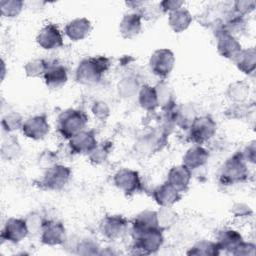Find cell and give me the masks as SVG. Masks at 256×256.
Returning a JSON list of instances; mask_svg holds the SVG:
<instances>
[{
    "mask_svg": "<svg viewBox=\"0 0 256 256\" xmlns=\"http://www.w3.org/2000/svg\"><path fill=\"white\" fill-rule=\"evenodd\" d=\"M91 110H92V113L94 114L95 117H97L98 119H102V120L106 119L109 115V112H110L109 107L103 101H96L93 104Z\"/></svg>",
    "mask_w": 256,
    "mask_h": 256,
    "instance_id": "40",
    "label": "cell"
},
{
    "mask_svg": "<svg viewBox=\"0 0 256 256\" xmlns=\"http://www.w3.org/2000/svg\"><path fill=\"white\" fill-rule=\"evenodd\" d=\"M250 112V107L246 102L244 103H232V105L225 111L228 118L243 119Z\"/></svg>",
    "mask_w": 256,
    "mask_h": 256,
    "instance_id": "35",
    "label": "cell"
},
{
    "mask_svg": "<svg viewBox=\"0 0 256 256\" xmlns=\"http://www.w3.org/2000/svg\"><path fill=\"white\" fill-rule=\"evenodd\" d=\"M110 61L105 56H93L83 59L77 66L75 79L83 85L98 83L103 74L108 70Z\"/></svg>",
    "mask_w": 256,
    "mask_h": 256,
    "instance_id": "1",
    "label": "cell"
},
{
    "mask_svg": "<svg viewBox=\"0 0 256 256\" xmlns=\"http://www.w3.org/2000/svg\"><path fill=\"white\" fill-rule=\"evenodd\" d=\"M25 221L27 223V227L29 230V233H37L41 232L42 225L44 223V220L36 213H30L26 218Z\"/></svg>",
    "mask_w": 256,
    "mask_h": 256,
    "instance_id": "39",
    "label": "cell"
},
{
    "mask_svg": "<svg viewBox=\"0 0 256 256\" xmlns=\"http://www.w3.org/2000/svg\"><path fill=\"white\" fill-rule=\"evenodd\" d=\"M175 56L170 49L161 48L155 50L149 59V67L152 73L159 78H166L174 68Z\"/></svg>",
    "mask_w": 256,
    "mask_h": 256,
    "instance_id": "7",
    "label": "cell"
},
{
    "mask_svg": "<svg viewBox=\"0 0 256 256\" xmlns=\"http://www.w3.org/2000/svg\"><path fill=\"white\" fill-rule=\"evenodd\" d=\"M232 5H233L232 11L235 14L243 17L255 9V1L253 0H238V1H235Z\"/></svg>",
    "mask_w": 256,
    "mask_h": 256,
    "instance_id": "36",
    "label": "cell"
},
{
    "mask_svg": "<svg viewBox=\"0 0 256 256\" xmlns=\"http://www.w3.org/2000/svg\"><path fill=\"white\" fill-rule=\"evenodd\" d=\"M29 234L27 223L22 218H9L4 223L1 231V239L13 244L21 242Z\"/></svg>",
    "mask_w": 256,
    "mask_h": 256,
    "instance_id": "10",
    "label": "cell"
},
{
    "mask_svg": "<svg viewBox=\"0 0 256 256\" xmlns=\"http://www.w3.org/2000/svg\"><path fill=\"white\" fill-rule=\"evenodd\" d=\"M191 170L185 165L173 166L167 174V182L177 189L180 193L185 192L188 189L191 180Z\"/></svg>",
    "mask_w": 256,
    "mask_h": 256,
    "instance_id": "17",
    "label": "cell"
},
{
    "mask_svg": "<svg viewBox=\"0 0 256 256\" xmlns=\"http://www.w3.org/2000/svg\"><path fill=\"white\" fill-rule=\"evenodd\" d=\"M48 63L44 59L36 58L28 61L24 66V71L27 77L37 78L44 75L47 69Z\"/></svg>",
    "mask_w": 256,
    "mask_h": 256,
    "instance_id": "30",
    "label": "cell"
},
{
    "mask_svg": "<svg viewBox=\"0 0 256 256\" xmlns=\"http://www.w3.org/2000/svg\"><path fill=\"white\" fill-rule=\"evenodd\" d=\"M243 158L245 159L246 162H250L252 164L255 163V159H256V146H255V142H251L250 144H248V146L245 147V149L241 152Z\"/></svg>",
    "mask_w": 256,
    "mask_h": 256,
    "instance_id": "44",
    "label": "cell"
},
{
    "mask_svg": "<svg viewBox=\"0 0 256 256\" xmlns=\"http://www.w3.org/2000/svg\"><path fill=\"white\" fill-rule=\"evenodd\" d=\"M88 116L78 109H67L60 113L57 118L58 132L66 139H70L79 132L85 130Z\"/></svg>",
    "mask_w": 256,
    "mask_h": 256,
    "instance_id": "3",
    "label": "cell"
},
{
    "mask_svg": "<svg viewBox=\"0 0 256 256\" xmlns=\"http://www.w3.org/2000/svg\"><path fill=\"white\" fill-rule=\"evenodd\" d=\"M221 253L216 242L213 241H199L193 245L188 251L187 255H197V256H218Z\"/></svg>",
    "mask_w": 256,
    "mask_h": 256,
    "instance_id": "29",
    "label": "cell"
},
{
    "mask_svg": "<svg viewBox=\"0 0 256 256\" xmlns=\"http://www.w3.org/2000/svg\"><path fill=\"white\" fill-rule=\"evenodd\" d=\"M40 240L44 245L56 246L66 241V229L62 222L57 220H44L40 232Z\"/></svg>",
    "mask_w": 256,
    "mask_h": 256,
    "instance_id": "9",
    "label": "cell"
},
{
    "mask_svg": "<svg viewBox=\"0 0 256 256\" xmlns=\"http://www.w3.org/2000/svg\"><path fill=\"white\" fill-rule=\"evenodd\" d=\"M137 88L138 83L132 78H125L118 85L119 94L123 95L124 97H131L137 91Z\"/></svg>",
    "mask_w": 256,
    "mask_h": 256,
    "instance_id": "37",
    "label": "cell"
},
{
    "mask_svg": "<svg viewBox=\"0 0 256 256\" xmlns=\"http://www.w3.org/2000/svg\"><path fill=\"white\" fill-rule=\"evenodd\" d=\"M24 2L22 0H1L0 9L1 14L7 18L17 17L22 11Z\"/></svg>",
    "mask_w": 256,
    "mask_h": 256,
    "instance_id": "31",
    "label": "cell"
},
{
    "mask_svg": "<svg viewBox=\"0 0 256 256\" xmlns=\"http://www.w3.org/2000/svg\"><path fill=\"white\" fill-rule=\"evenodd\" d=\"M232 255L236 256H247V255H255V245L250 242L242 241L236 249L232 252Z\"/></svg>",
    "mask_w": 256,
    "mask_h": 256,
    "instance_id": "41",
    "label": "cell"
},
{
    "mask_svg": "<svg viewBox=\"0 0 256 256\" xmlns=\"http://www.w3.org/2000/svg\"><path fill=\"white\" fill-rule=\"evenodd\" d=\"M128 227V220L122 215H107L100 223L101 234L109 239L116 240L122 237Z\"/></svg>",
    "mask_w": 256,
    "mask_h": 256,
    "instance_id": "11",
    "label": "cell"
},
{
    "mask_svg": "<svg viewBox=\"0 0 256 256\" xmlns=\"http://www.w3.org/2000/svg\"><path fill=\"white\" fill-rule=\"evenodd\" d=\"M92 31L91 22L85 18H75L68 22L64 28L66 36L72 41H80L85 39Z\"/></svg>",
    "mask_w": 256,
    "mask_h": 256,
    "instance_id": "19",
    "label": "cell"
},
{
    "mask_svg": "<svg viewBox=\"0 0 256 256\" xmlns=\"http://www.w3.org/2000/svg\"><path fill=\"white\" fill-rule=\"evenodd\" d=\"M184 4L183 1H178V0H164L159 3V9L162 12H172L175 11L179 8L182 7Z\"/></svg>",
    "mask_w": 256,
    "mask_h": 256,
    "instance_id": "42",
    "label": "cell"
},
{
    "mask_svg": "<svg viewBox=\"0 0 256 256\" xmlns=\"http://www.w3.org/2000/svg\"><path fill=\"white\" fill-rule=\"evenodd\" d=\"M192 22V15L186 8H179L169 13L168 25L175 33L184 32Z\"/></svg>",
    "mask_w": 256,
    "mask_h": 256,
    "instance_id": "24",
    "label": "cell"
},
{
    "mask_svg": "<svg viewBox=\"0 0 256 256\" xmlns=\"http://www.w3.org/2000/svg\"><path fill=\"white\" fill-rule=\"evenodd\" d=\"M133 237V253L149 255L156 253L163 244V229L153 228L132 234Z\"/></svg>",
    "mask_w": 256,
    "mask_h": 256,
    "instance_id": "4",
    "label": "cell"
},
{
    "mask_svg": "<svg viewBox=\"0 0 256 256\" xmlns=\"http://www.w3.org/2000/svg\"><path fill=\"white\" fill-rule=\"evenodd\" d=\"M25 137L32 140H41L50 131V125L45 115H35L23 122L21 127Z\"/></svg>",
    "mask_w": 256,
    "mask_h": 256,
    "instance_id": "12",
    "label": "cell"
},
{
    "mask_svg": "<svg viewBox=\"0 0 256 256\" xmlns=\"http://www.w3.org/2000/svg\"><path fill=\"white\" fill-rule=\"evenodd\" d=\"M216 130V122L210 116H198L189 126V139L196 145H200L211 139Z\"/></svg>",
    "mask_w": 256,
    "mask_h": 256,
    "instance_id": "6",
    "label": "cell"
},
{
    "mask_svg": "<svg viewBox=\"0 0 256 256\" xmlns=\"http://www.w3.org/2000/svg\"><path fill=\"white\" fill-rule=\"evenodd\" d=\"M232 213L237 218H239V217L240 218H246V217H250L252 215V210L250 209L249 206H247L245 204L237 203L233 206Z\"/></svg>",
    "mask_w": 256,
    "mask_h": 256,
    "instance_id": "43",
    "label": "cell"
},
{
    "mask_svg": "<svg viewBox=\"0 0 256 256\" xmlns=\"http://www.w3.org/2000/svg\"><path fill=\"white\" fill-rule=\"evenodd\" d=\"M218 176L220 183L223 185H233L247 180L249 170L241 152H236L224 162Z\"/></svg>",
    "mask_w": 256,
    "mask_h": 256,
    "instance_id": "2",
    "label": "cell"
},
{
    "mask_svg": "<svg viewBox=\"0 0 256 256\" xmlns=\"http://www.w3.org/2000/svg\"><path fill=\"white\" fill-rule=\"evenodd\" d=\"M155 89L158 98V106H161L163 110H169L175 107L173 91L167 83L161 82L155 86Z\"/></svg>",
    "mask_w": 256,
    "mask_h": 256,
    "instance_id": "28",
    "label": "cell"
},
{
    "mask_svg": "<svg viewBox=\"0 0 256 256\" xmlns=\"http://www.w3.org/2000/svg\"><path fill=\"white\" fill-rule=\"evenodd\" d=\"M158 215L156 211L145 210L140 212L132 221V234L146 231L153 228H159ZM161 228V227H160Z\"/></svg>",
    "mask_w": 256,
    "mask_h": 256,
    "instance_id": "23",
    "label": "cell"
},
{
    "mask_svg": "<svg viewBox=\"0 0 256 256\" xmlns=\"http://www.w3.org/2000/svg\"><path fill=\"white\" fill-rule=\"evenodd\" d=\"M114 185L125 195L131 196L142 190V182L137 171L122 168L119 169L113 177Z\"/></svg>",
    "mask_w": 256,
    "mask_h": 256,
    "instance_id": "8",
    "label": "cell"
},
{
    "mask_svg": "<svg viewBox=\"0 0 256 256\" xmlns=\"http://www.w3.org/2000/svg\"><path fill=\"white\" fill-rule=\"evenodd\" d=\"M217 38V44L216 48L218 53L229 60H234L236 56L240 53L242 50L241 44L237 40L236 37L230 35L226 32H218L216 33Z\"/></svg>",
    "mask_w": 256,
    "mask_h": 256,
    "instance_id": "14",
    "label": "cell"
},
{
    "mask_svg": "<svg viewBox=\"0 0 256 256\" xmlns=\"http://www.w3.org/2000/svg\"><path fill=\"white\" fill-rule=\"evenodd\" d=\"M71 169L65 165L54 164L44 173L39 184L43 189L58 191L64 188L71 178Z\"/></svg>",
    "mask_w": 256,
    "mask_h": 256,
    "instance_id": "5",
    "label": "cell"
},
{
    "mask_svg": "<svg viewBox=\"0 0 256 256\" xmlns=\"http://www.w3.org/2000/svg\"><path fill=\"white\" fill-rule=\"evenodd\" d=\"M75 249L77 250L78 254H83V255H93V254H99L98 252V245L97 243L93 242L92 240L85 239L80 241L76 246Z\"/></svg>",
    "mask_w": 256,
    "mask_h": 256,
    "instance_id": "38",
    "label": "cell"
},
{
    "mask_svg": "<svg viewBox=\"0 0 256 256\" xmlns=\"http://www.w3.org/2000/svg\"><path fill=\"white\" fill-rule=\"evenodd\" d=\"M209 158L208 151L200 145H194L189 148L183 156V165L188 169L195 170L206 164Z\"/></svg>",
    "mask_w": 256,
    "mask_h": 256,
    "instance_id": "21",
    "label": "cell"
},
{
    "mask_svg": "<svg viewBox=\"0 0 256 256\" xmlns=\"http://www.w3.org/2000/svg\"><path fill=\"white\" fill-rule=\"evenodd\" d=\"M97 140L93 131L83 130L69 139V147L73 153L89 154L96 146Z\"/></svg>",
    "mask_w": 256,
    "mask_h": 256,
    "instance_id": "15",
    "label": "cell"
},
{
    "mask_svg": "<svg viewBox=\"0 0 256 256\" xmlns=\"http://www.w3.org/2000/svg\"><path fill=\"white\" fill-rule=\"evenodd\" d=\"M43 78L47 87L51 89H58L66 84L68 80V74L66 68L63 65L53 63L48 64Z\"/></svg>",
    "mask_w": 256,
    "mask_h": 256,
    "instance_id": "20",
    "label": "cell"
},
{
    "mask_svg": "<svg viewBox=\"0 0 256 256\" xmlns=\"http://www.w3.org/2000/svg\"><path fill=\"white\" fill-rule=\"evenodd\" d=\"M37 44L45 50H54L63 46V36L59 28L52 23L41 28L36 36Z\"/></svg>",
    "mask_w": 256,
    "mask_h": 256,
    "instance_id": "13",
    "label": "cell"
},
{
    "mask_svg": "<svg viewBox=\"0 0 256 256\" xmlns=\"http://www.w3.org/2000/svg\"><path fill=\"white\" fill-rule=\"evenodd\" d=\"M142 29V17L137 12L127 13L119 24V32L124 39H133L139 35Z\"/></svg>",
    "mask_w": 256,
    "mask_h": 256,
    "instance_id": "18",
    "label": "cell"
},
{
    "mask_svg": "<svg viewBox=\"0 0 256 256\" xmlns=\"http://www.w3.org/2000/svg\"><path fill=\"white\" fill-rule=\"evenodd\" d=\"M153 199L161 207H171L181 199V193L167 181L157 186L152 192Z\"/></svg>",
    "mask_w": 256,
    "mask_h": 256,
    "instance_id": "16",
    "label": "cell"
},
{
    "mask_svg": "<svg viewBox=\"0 0 256 256\" xmlns=\"http://www.w3.org/2000/svg\"><path fill=\"white\" fill-rule=\"evenodd\" d=\"M243 241L241 234L233 229H223L217 233L216 243L220 251L231 253Z\"/></svg>",
    "mask_w": 256,
    "mask_h": 256,
    "instance_id": "22",
    "label": "cell"
},
{
    "mask_svg": "<svg viewBox=\"0 0 256 256\" xmlns=\"http://www.w3.org/2000/svg\"><path fill=\"white\" fill-rule=\"evenodd\" d=\"M110 147H111L110 143L97 144V146L88 154L91 163L95 165H99V164H102L104 161H106L108 154L110 152Z\"/></svg>",
    "mask_w": 256,
    "mask_h": 256,
    "instance_id": "32",
    "label": "cell"
},
{
    "mask_svg": "<svg viewBox=\"0 0 256 256\" xmlns=\"http://www.w3.org/2000/svg\"><path fill=\"white\" fill-rule=\"evenodd\" d=\"M226 94L232 103H244L249 96V85L243 81L233 82L228 86Z\"/></svg>",
    "mask_w": 256,
    "mask_h": 256,
    "instance_id": "27",
    "label": "cell"
},
{
    "mask_svg": "<svg viewBox=\"0 0 256 256\" xmlns=\"http://www.w3.org/2000/svg\"><path fill=\"white\" fill-rule=\"evenodd\" d=\"M22 125V117L16 112L8 113L2 118V128L7 132H13L21 128Z\"/></svg>",
    "mask_w": 256,
    "mask_h": 256,
    "instance_id": "33",
    "label": "cell"
},
{
    "mask_svg": "<svg viewBox=\"0 0 256 256\" xmlns=\"http://www.w3.org/2000/svg\"><path fill=\"white\" fill-rule=\"evenodd\" d=\"M138 102L146 111H154L158 107V98L155 87L143 85L138 94Z\"/></svg>",
    "mask_w": 256,
    "mask_h": 256,
    "instance_id": "26",
    "label": "cell"
},
{
    "mask_svg": "<svg viewBox=\"0 0 256 256\" xmlns=\"http://www.w3.org/2000/svg\"><path fill=\"white\" fill-rule=\"evenodd\" d=\"M159 226L164 230L174 224L177 218V214L171 209V207H161L157 212Z\"/></svg>",
    "mask_w": 256,
    "mask_h": 256,
    "instance_id": "34",
    "label": "cell"
},
{
    "mask_svg": "<svg viewBox=\"0 0 256 256\" xmlns=\"http://www.w3.org/2000/svg\"><path fill=\"white\" fill-rule=\"evenodd\" d=\"M236 67L244 74H252L256 68V51L254 47L242 49L233 60Z\"/></svg>",
    "mask_w": 256,
    "mask_h": 256,
    "instance_id": "25",
    "label": "cell"
}]
</instances>
